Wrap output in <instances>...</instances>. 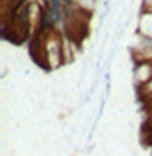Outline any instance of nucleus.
<instances>
[{"label": "nucleus", "instance_id": "obj_1", "mask_svg": "<svg viewBox=\"0 0 152 156\" xmlns=\"http://www.w3.org/2000/svg\"><path fill=\"white\" fill-rule=\"evenodd\" d=\"M129 53H131L133 65L135 63H152V40L135 33L133 42L129 44Z\"/></svg>", "mask_w": 152, "mask_h": 156}, {"label": "nucleus", "instance_id": "obj_2", "mask_svg": "<svg viewBox=\"0 0 152 156\" xmlns=\"http://www.w3.org/2000/svg\"><path fill=\"white\" fill-rule=\"evenodd\" d=\"M137 34H141L144 38H150L152 40V12H139V17H137Z\"/></svg>", "mask_w": 152, "mask_h": 156}]
</instances>
